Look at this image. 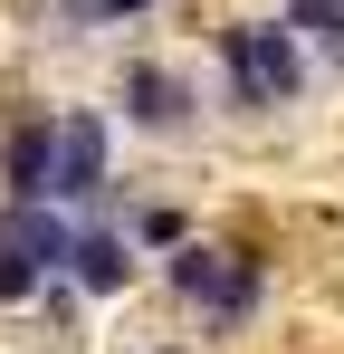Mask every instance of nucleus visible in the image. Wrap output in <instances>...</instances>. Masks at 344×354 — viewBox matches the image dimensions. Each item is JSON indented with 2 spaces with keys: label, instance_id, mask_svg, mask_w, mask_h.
<instances>
[{
  "label": "nucleus",
  "instance_id": "nucleus-12",
  "mask_svg": "<svg viewBox=\"0 0 344 354\" xmlns=\"http://www.w3.org/2000/svg\"><path fill=\"white\" fill-rule=\"evenodd\" d=\"M144 354H211V345H201V335H153Z\"/></svg>",
  "mask_w": 344,
  "mask_h": 354
},
{
  "label": "nucleus",
  "instance_id": "nucleus-9",
  "mask_svg": "<svg viewBox=\"0 0 344 354\" xmlns=\"http://www.w3.org/2000/svg\"><path fill=\"white\" fill-rule=\"evenodd\" d=\"M48 278H57V268H48V259H39L19 230H10V221H0V316H29Z\"/></svg>",
  "mask_w": 344,
  "mask_h": 354
},
{
  "label": "nucleus",
  "instance_id": "nucleus-6",
  "mask_svg": "<svg viewBox=\"0 0 344 354\" xmlns=\"http://www.w3.org/2000/svg\"><path fill=\"white\" fill-rule=\"evenodd\" d=\"M144 268H153V259L134 249V230H124V221H77L67 268H57V278L86 297V306H124V297L144 288Z\"/></svg>",
  "mask_w": 344,
  "mask_h": 354
},
{
  "label": "nucleus",
  "instance_id": "nucleus-4",
  "mask_svg": "<svg viewBox=\"0 0 344 354\" xmlns=\"http://www.w3.org/2000/svg\"><path fill=\"white\" fill-rule=\"evenodd\" d=\"M48 201L77 211V221H124L134 182H124V124H115L106 96H57V173Z\"/></svg>",
  "mask_w": 344,
  "mask_h": 354
},
{
  "label": "nucleus",
  "instance_id": "nucleus-10",
  "mask_svg": "<svg viewBox=\"0 0 344 354\" xmlns=\"http://www.w3.org/2000/svg\"><path fill=\"white\" fill-rule=\"evenodd\" d=\"M278 19L306 39V48H335L344 39V0H278Z\"/></svg>",
  "mask_w": 344,
  "mask_h": 354
},
{
  "label": "nucleus",
  "instance_id": "nucleus-13",
  "mask_svg": "<svg viewBox=\"0 0 344 354\" xmlns=\"http://www.w3.org/2000/svg\"><path fill=\"white\" fill-rule=\"evenodd\" d=\"M316 67H325V86H344V39H335V48H316Z\"/></svg>",
  "mask_w": 344,
  "mask_h": 354
},
{
  "label": "nucleus",
  "instance_id": "nucleus-3",
  "mask_svg": "<svg viewBox=\"0 0 344 354\" xmlns=\"http://www.w3.org/2000/svg\"><path fill=\"white\" fill-rule=\"evenodd\" d=\"M106 106H115V124H124L134 144H153V153H191V144L220 124V115H211V77L182 67L172 48H124Z\"/></svg>",
  "mask_w": 344,
  "mask_h": 354
},
{
  "label": "nucleus",
  "instance_id": "nucleus-8",
  "mask_svg": "<svg viewBox=\"0 0 344 354\" xmlns=\"http://www.w3.org/2000/svg\"><path fill=\"white\" fill-rule=\"evenodd\" d=\"M124 230H134L144 259H163V249H182L201 221H191V201H172V192H134V201H124Z\"/></svg>",
  "mask_w": 344,
  "mask_h": 354
},
{
  "label": "nucleus",
  "instance_id": "nucleus-2",
  "mask_svg": "<svg viewBox=\"0 0 344 354\" xmlns=\"http://www.w3.org/2000/svg\"><path fill=\"white\" fill-rule=\"evenodd\" d=\"M153 288H163V306L201 335V345H249L258 326H268V306H278V259L258 249V239L239 230H191L182 249H163L153 259Z\"/></svg>",
  "mask_w": 344,
  "mask_h": 354
},
{
  "label": "nucleus",
  "instance_id": "nucleus-5",
  "mask_svg": "<svg viewBox=\"0 0 344 354\" xmlns=\"http://www.w3.org/2000/svg\"><path fill=\"white\" fill-rule=\"evenodd\" d=\"M57 173V96H10L0 106V201H48Z\"/></svg>",
  "mask_w": 344,
  "mask_h": 354
},
{
  "label": "nucleus",
  "instance_id": "nucleus-1",
  "mask_svg": "<svg viewBox=\"0 0 344 354\" xmlns=\"http://www.w3.org/2000/svg\"><path fill=\"white\" fill-rule=\"evenodd\" d=\"M201 58H211V115H229V124H287L296 106L325 96L316 48L278 10H220L201 29Z\"/></svg>",
  "mask_w": 344,
  "mask_h": 354
},
{
  "label": "nucleus",
  "instance_id": "nucleus-7",
  "mask_svg": "<svg viewBox=\"0 0 344 354\" xmlns=\"http://www.w3.org/2000/svg\"><path fill=\"white\" fill-rule=\"evenodd\" d=\"M163 0H48V39L67 48H96V39H124V29H153Z\"/></svg>",
  "mask_w": 344,
  "mask_h": 354
},
{
  "label": "nucleus",
  "instance_id": "nucleus-11",
  "mask_svg": "<svg viewBox=\"0 0 344 354\" xmlns=\"http://www.w3.org/2000/svg\"><path fill=\"white\" fill-rule=\"evenodd\" d=\"M29 316H48L57 335H67V345H77V335H86V316H96V306H86V297L67 288V278H48V288H39V306H29Z\"/></svg>",
  "mask_w": 344,
  "mask_h": 354
}]
</instances>
